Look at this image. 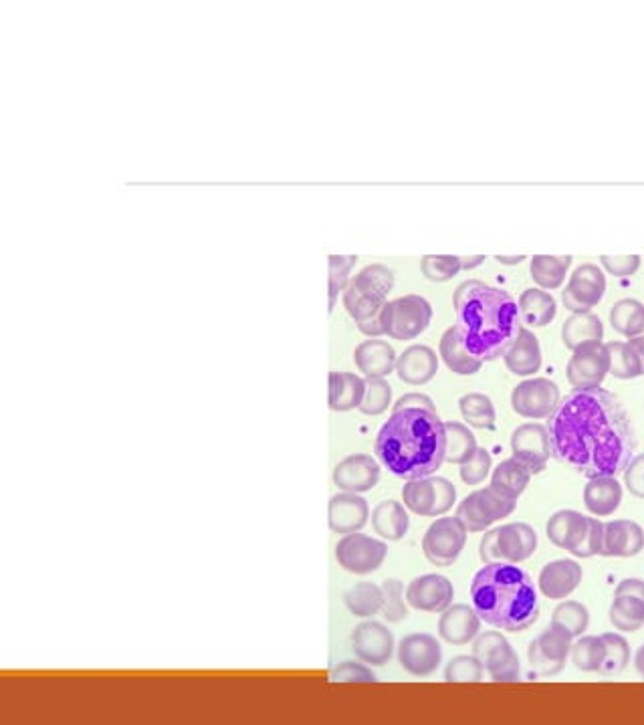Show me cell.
Here are the masks:
<instances>
[{"mask_svg": "<svg viewBox=\"0 0 644 725\" xmlns=\"http://www.w3.org/2000/svg\"><path fill=\"white\" fill-rule=\"evenodd\" d=\"M461 259V269H475L477 265H481L485 261L483 255L479 257H459Z\"/></svg>", "mask_w": 644, "mask_h": 725, "instance_id": "60", "label": "cell"}, {"mask_svg": "<svg viewBox=\"0 0 644 725\" xmlns=\"http://www.w3.org/2000/svg\"><path fill=\"white\" fill-rule=\"evenodd\" d=\"M572 257H554V255H535L531 259V277L540 285V289H558L566 281L568 267Z\"/></svg>", "mask_w": 644, "mask_h": 725, "instance_id": "40", "label": "cell"}, {"mask_svg": "<svg viewBox=\"0 0 644 725\" xmlns=\"http://www.w3.org/2000/svg\"><path fill=\"white\" fill-rule=\"evenodd\" d=\"M356 261V255H330V312L336 307L338 295L346 291Z\"/></svg>", "mask_w": 644, "mask_h": 725, "instance_id": "50", "label": "cell"}, {"mask_svg": "<svg viewBox=\"0 0 644 725\" xmlns=\"http://www.w3.org/2000/svg\"><path fill=\"white\" fill-rule=\"evenodd\" d=\"M388 554L386 542L374 540L366 534H346L336 546V560L338 564L358 576L376 572Z\"/></svg>", "mask_w": 644, "mask_h": 725, "instance_id": "14", "label": "cell"}, {"mask_svg": "<svg viewBox=\"0 0 644 725\" xmlns=\"http://www.w3.org/2000/svg\"><path fill=\"white\" fill-rule=\"evenodd\" d=\"M634 669L638 671L640 677H644V645L634 655Z\"/></svg>", "mask_w": 644, "mask_h": 725, "instance_id": "61", "label": "cell"}, {"mask_svg": "<svg viewBox=\"0 0 644 725\" xmlns=\"http://www.w3.org/2000/svg\"><path fill=\"white\" fill-rule=\"evenodd\" d=\"M439 370V358L433 348L424 344H414L406 348L396 360L398 378L412 386L428 384Z\"/></svg>", "mask_w": 644, "mask_h": 725, "instance_id": "24", "label": "cell"}, {"mask_svg": "<svg viewBox=\"0 0 644 725\" xmlns=\"http://www.w3.org/2000/svg\"><path fill=\"white\" fill-rule=\"evenodd\" d=\"M404 505L422 517L447 513L457 501L455 485L445 477H422L406 481L402 487Z\"/></svg>", "mask_w": 644, "mask_h": 725, "instance_id": "8", "label": "cell"}, {"mask_svg": "<svg viewBox=\"0 0 644 725\" xmlns=\"http://www.w3.org/2000/svg\"><path fill=\"white\" fill-rule=\"evenodd\" d=\"M582 582V566L576 560L564 558L550 562L540 572V590L546 598L562 600L570 596Z\"/></svg>", "mask_w": 644, "mask_h": 725, "instance_id": "26", "label": "cell"}, {"mask_svg": "<svg viewBox=\"0 0 644 725\" xmlns=\"http://www.w3.org/2000/svg\"><path fill=\"white\" fill-rule=\"evenodd\" d=\"M622 503V485L616 477H596L584 487V505L594 515H610Z\"/></svg>", "mask_w": 644, "mask_h": 725, "instance_id": "33", "label": "cell"}, {"mask_svg": "<svg viewBox=\"0 0 644 725\" xmlns=\"http://www.w3.org/2000/svg\"><path fill=\"white\" fill-rule=\"evenodd\" d=\"M602 546H604V524L600 520H596V517H588L586 534H584L582 542L572 550V554L576 558L600 556L602 554Z\"/></svg>", "mask_w": 644, "mask_h": 725, "instance_id": "53", "label": "cell"}, {"mask_svg": "<svg viewBox=\"0 0 644 725\" xmlns=\"http://www.w3.org/2000/svg\"><path fill=\"white\" fill-rule=\"evenodd\" d=\"M382 602H384L382 586L374 582H360L344 594L346 608L360 618H370L382 612Z\"/></svg>", "mask_w": 644, "mask_h": 725, "instance_id": "41", "label": "cell"}, {"mask_svg": "<svg viewBox=\"0 0 644 725\" xmlns=\"http://www.w3.org/2000/svg\"><path fill=\"white\" fill-rule=\"evenodd\" d=\"M628 344L636 350L640 362H642V376H644V336H636V338H630Z\"/></svg>", "mask_w": 644, "mask_h": 725, "instance_id": "59", "label": "cell"}, {"mask_svg": "<svg viewBox=\"0 0 644 725\" xmlns=\"http://www.w3.org/2000/svg\"><path fill=\"white\" fill-rule=\"evenodd\" d=\"M473 608L483 623L521 633L538 623V590L527 572L509 562H493L481 568L471 582Z\"/></svg>", "mask_w": 644, "mask_h": 725, "instance_id": "4", "label": "cell"}, {"mask_svg": "<svg viewBox=\"0 0 644 725\" xmlns=\"http://www.w3.org/2000/svg\"><path fill=\"white\" fill-rule=\"evenodd\" d=\"M552 623L566 629L574 639L582 637L590 625V612L584 604L576 600H566L560 606H556L552 614Z\"/></svg>", "mask_w": 644, "mask_h": 725, "instance_id": "45", "label": "cell"}, {"mask_svg": "<svg viewBox=\"0 0 644 725\" xmlns=\"http://www.w3.org/2000/svg\"><path fill=\"white\" fill-rule=\"evenodd\" d=\"M404 586L400 580H386L382 584V594H384V602H382V614L388 620V623H400V620L406 618L408 608L404 604Z\"/></svg>", "mask_w": 644, "mask_h": 725, "instance_id": "51", "label": "cell"}, {"mask_svg": "<svg viewBox=\"0 0 644 725\" xmlns=\"http://www.w3.org/2000/svg\"><path fill=\"white\" fill-rule=\"evenodd\" d=\"M588 528V517L574 509L556 511L546 526L548 538L556 548L572 552L584 538Z\"/></svg>", "mask_w": 644, "mask_h": 725, "instance_id": "27", "label": "cell"}, {"mask_svg": "<svg viewBox=\"0 0 644 725\" xmlns=\"http://www.w3.org/2000/svg\"><path fill=\"white\" fill-rule=\"evenodd\" d=\"M459 408L463 419L473 427V429H481V431H495V421H497V410L493 400L487 394L481 392H469L465 396H461L459 400Z\"/></svg>", "mask_w": 644, "mask_h": 725, "instance_id": "39", "label": "cell"}, {"mask_svg": "<svg viewBox=\"0 0 644 725\" xmlns=\"http://www.w3.org/2000/svg\"><path fill=\"white\" fill-rule=\"evenodd\" d=\"M457 332L465 348L481 362L507 354L523 330L519 305L505 289L469 279L453 293Z\"/></svg>", "mask_w": 644, "mask_h": 725, "instance_id": "2", "label": "cell"}, {"mask_svg": "<svg viewBox=\"0 0 644 725\" xmlns=\"http://www.w3.org/2000/svg\"><path fill=\"white\" fill-rule=\"evenodd\" d=\"M618 594H630V596L644 600V580H638V578L622 580L614 590V596H618Z\"/></svg>", "mask_w": 644, "mask_h": 725, "instance_id": "58", "label": "cell"}, {"mask_svg": "<svg viewBox=\"0 0 644 725\" xmlns=\"http://www.w3.org/2000/svg\"><path fill=\"white\" fill-rule=\"evenodd\" d=\"M404 408H424V410H431V412H437V406L435 402L428 398L426 394H420V392H408V394H402L396 404H394V410H404Z\"/></svg>", "mask_w": 644, "mask_h": 725, "instance_id": "57", "label": "cell"}, {"mask_svg": "<svg viewBox=\"0 0 644 725\" xmlns=\"http://www.w3.org/2000/svg\"><path fill=\"white\" fill-rule=\"evenodd\" d=\"M517 503L501 497L491 485L479 491L469 493L457 507V517L467 528V532L477 534L485 532L499 520H505L513 511Z\"/></svg>", "mask_w": 644, "mask_h": 725, "instance_id": "9", "label": "cell"}, {"mask_svg": "<svg viewBox=\"0 0 644 725\" xmlns=\"http://www.w3.org/2000/svg\"><path fill=\"white\" fill-rule=\"evenodd\" d=\"M610 374L618 380H632L642 376V362L628 342H608Z\"/></svg>", "mask_w": 644, "mask_h": 725, "instance_id": "44", "label": "cell"}, {"mask_svg": "<svg viewBox=\"0 0 644 725\" xmlns=\"http://www.w3.org/2000/svg\"><path fill=\"white\" fill-rule=\"evenodd\" d=\"M481 633V616L473 606L467 604H451L441 612L439 618V635L449 645H469Z\"/></svg>", "mask_w": 644, "mask_h": 725, "instance_id": "23", "label": "cell"}, {"mask_svg": "<svg viewBox=\"0 0 644 725\" xmlns=\"http://www.w3.org/2000/svg\"><path fill=\"white\" fill-rule=\"evenodd\" d=\"M420 271L428 281L445 283L461 271V259L455 255H426L420 261Z\"/></svg>", "mask_w": 644, "mask_h": 725, "instance_id": "47", "label": "cell"}, {"mask_svg": "<svg viewBox=\"0 0 644 725\" xmlns=\"http://www.w3.org/2000/svg\"><path fill=\"white\" fill-rule=\"evenodd\" d=\"M562 400L560 386L548 378L519 382L511 392V408L525 419H548Z\"/></svg>", "mask_w": 644, "mask_h": 725, "instance_id": "13", "label": "cell"}, {"mask_svg": "<svg viewBox=\"0 0 644 725\" xmlns=\"http://www.w3.org/2000/svg\"><path fill=\"white\" fill-rule=\"evenodd\" d=\"M503 360H505V368L511 374H515V376H533L535 372H540L542 362H544L540 340L535 338L533 332L521 330L519 338L507 350Z\"/></svg>", "mask_w": 644, "mask_h": 725, "instance_id": "29", "label": "cell"}, {"mask_svg": "<svg viewBox=\"0 0 644 725\" xmlns=\"http://www.w3.org/2000/svg\"><path fill=\"white\" fill-rule=\"evenodd\" d=\"M572 635L558 627L550 625L540 637H535L529 645L527 659L531 669L540 677H554L564 671L566 661L572 653Z\"/></svg>", "mask_w": 644, "mask_h": 725, "instance_id": "12", "label": "cell"}, {"mask_svg": "<svg viewBox=\"0 0 644 725\" xmlns=\"http://www.w3.org/2000/svg\"><path fill=\"white\" fill-rule=\"evenodd\" d=\"M644 550V530L632 520L604 524V558H632Z\"/></svg>", "mask_w": 644, "mask_h": 725, "instance_id": "25", "label": "cell"}, {"mask_svg": "<svg viewBox=\"0 0 644 725\" xmlns=\"http://www.w3.org/2000/svg\"><path fill=\"white\" fill-rule=\"evenodd\" d=\"M445 429H447V459L445 461L453 463V465L467 463L479 449L475 435L471 433V429H467L465 425H461L457 421L445 423Z\"/></svg>", "mask_w": 644, "mask_h": 725, "instance_id": "42", "label": "cell"}, {"mask_svg": "<svg viewBox=\"0 0 644 725\" xmlns=\"http://www.w3.org/2000/svg\"><path fill=\"white\" fill-rule=\"evenodd\" d=\"M606 374H610L608 344L590 342L572 352L566 376L574 388H600Z\"/></svg>", "mask_w": 644, "mask_h": 725, "instance_id": "17", "label": "cell"}, {"mask_svg": "<svg viewBox=\"0 0 644 725\" xmlns=\"http://www.w3.org/2000/svg\"><path fill=\"white\" fill-rule=\"evenodd\" d=\"M600 263L614 277H630L640 269L642 259L638 255H602Z\"/></svg>", "mask_w": 644, "mask_h": 725, "instance_id": "55", "label": "cell"}, {"mask_svg": "<svg viewBox=\"0 0 644 725\" xmlns=\"http://www.w3.org/2000/svg\"><path fill=\"white\" fill-rule=\"evenodd\" d=\"M489 471H491V455L487 449L479 447L475 455L461 465L459 477L467 485H479L489 477Z\"/></svg>", "mask_w": 644, "mask_h": 725, "instance_id": "52", "label": "cell"}, {"mask_svg": "<svg viewBox=\"0 0 644 725\" xmlns=\"http://www.w3.org/2000/svg\"><path fill=\"white\" fill-rule=\"evenodd\" d=\"M501 265H517V263H521V261H525V257L523 255H515V257H505V255H497L495 257Z\"/></svg>", "mask_w": 644, "mask_h": 725, "instance_id": "62", "label": "cell"}, {"mask_svg": "<svg viewBox=\"0 0 644 725\" xmlns=\"http://www.w3.org/2000/svg\"><path fill=\"white\" fill-rule=\"evenodd\" d=\"M606 293V275L600 267L584 263L574 269L570 283L562 291V301L572 314H588Z\"/></svg>", "mask_w": 644, "mask_h": 725, "instance_id": "15", "label": "cell"}, {"mask_svg": "<svg viewBox=\"0 0 644 725\" xmlns=\"http://www.w3.org/2000/svg\"><path fill=\"white\" fill-rule=\"evenodd\" d=\"M380 481V465L370 455H350L334 469V483L348 493H366Z\"/></svg>", "mask_w": 644, "mask_h": 725, "instance_id": "22", "label": "cell"}, {"mask_svg": "<svg viewBox=\"0 0 644 725\" xmlns=\"http://www.w3.org/2000/svg\"><path fill=\"white\" fill-rule=\"evenodd\" d=\"M606 643V659L600 669V675H618L622 673L630 663V645L628 641L618 633H604L602 635Z\"/></svg>", "mask_w": 644, "mask_h": 725, "instance_id": "46", "label": "cell"}, {"mask_svg": "<svg viewBox=\"0 0 644 725\" xmlns=\"http://www.w3.org/2000/svg\"><path fill=\"white\" fill-rule=\"evenodd\" d=\"M483 663L475 655H461L445 667V681L449 683H479L483 679Z\"/></svg>", "mask_w": 644, "mask_h": 725, "instance_id": "49", "label": "cell"}, {"mask_svg": "<svg viewBox=\"0 0 644 725\" xmlns=\"http://www.w3.org/2000/svg\"><path fill=\"white\" fill-rule=\"evenodd\" d=\"M511 455L519 463H523L531 475L546 471L548 461L552 457V443L546 425L525 423L519 425L511 435Z\"/></svg>", "mask_w": 644, "mask_h": 725, "instance_id": "16", "label": "cell"}, {"mask_svg": "<svg viewBox=\"0 0 644 725\" xmlns=\"http://www.w3.org/2000/svg\"><path fill=\"white\" fill-rule=\"evenodd\" d=\"M354 655L374 667L386 665L394 655V637L390 629L376 620L360 623L352 633Z\"/></svg>", "mask_w": 644, "mask_h": 725, "instance_id": "19", "label": "cell"}, {"mask_svg": "<svg viewBox=\"0 0 644 725\" xmlns=\"http://www.w3.org/2000/svg\"><path fill=\"white\" fill-rule=\"evenodd\" d=\"M624 483L634 497L644 499V453L632 457V461L624 469Z\"/></svg>", "mask_w": 644, "mask_h": 725, "instance_id": "56", "label": "cell"}, {"mask_svg": "<svg viewBox=\"0 0 644 725\" xmlns=\"http://www.w3.org/2000/svg\"><path fill=\"white\" fill-rule=\"evenodd\" d=\"M396 352L388 342L366 340L354 352V362L366 378H384L396 370Z\"/></svg>", "mask_w": 644, "mask_h": 725, "instance_id": "28", "label": "cell"}, {"mask_svg": "<svg viewBox=\"0 0 644 725\" xmlns=\"http://www.w3.org/2000/svg\"><path fill=\"white\" fill-rule=\"evenodd\" d=\"M552 455L588 479L614 477L634 457V431L620 398L604 388H574L548 417Z\"/></svg>", "mask_w": 644, "mask_h": 725, "instance_id": "1", "label": "cell"}, {"mask_svg": "<svg viewBox=\"0 0 644 725\" xmlns=\"http://www.w3.org/2000/svg\"><path fill=\"white\" fill-rule=\"evenodd\" d=\"M433 320V305L420 295H404L388 301L382 309L384 336L392 340H414L420 336Z\"/></svg>", "mask_w": 644, "mask_h": 725, "instance_id": "7", "label": "cell"}, {"mask_svg": "<svg viewBox=\"0 0 644 725\" xmlns=\"http://www.w3.org/2000/svg\"><path fill=\"white\" fill-rule=\"evenodd\" d=\"M394 287V273L386 265H368L354 275L344 291V307L356 324H364L382 316L386 297Z\"/></svg>", "mask_w": 644, "mask_h": 725, "instance_id": "5", "label": "cell"}, {"mask_svg": "<svg viewBox=\"0 0 644 725\" xmlns=\"http://www.w3.org/2000/svg\"><path fill=\"white\" fill-rule=\"evenodd\" d=\"M368 501L358 493H338L330 499L328 505V524L334 534H354L360 532L368 522Z\"/></svg>", "mask_w": 644, "mask_h": 725, "instance_id": "21", "label": "cell"}, {"mask_svg": "<svg viewBox=\"0 0 644 725\" xmlns=\"http://www.w3.org/2000/svg\"><path fill=\"white\" fill-rule=\"evenodd\" d=\"M392 400V388L384 378H366V392L360 404V412L368 417H378Z\"/></svg>", "mask_w": 644, "mask_h": 725, "instance_id": "48", "label": "cell"}, {"mask_svg": "<svg viewBox=\"0 0 644 725\" xmlns=\"http://www.w3.org/2000/svg\"><path fill=\"white\" fill-rule=\"evenodd\" d=\"M455 588L441 574H424L414 578L406 588V602L422 612H443L453 604Z\"/></svg>", "mask_w": 644, "mask_h": 725, "instance_id": "20", "label": "cell"}, {"mask_svg": "<svg viewBox=\"0 0 644 725\" xmlns=\"http://www.w3.org/2000/svg\"><path fill=\"white\" fill-rule=\"evenodd\" d=\"M535 548H538V534H535V530L529 524L515 522L487 532L481 540L479 556L485 564H519L529 560Z\"/></svg>", "mask_w": 644, "mask_h": 725, "instance_id": "6", "label": "cell"}, {"mask_svg": "<svg viewBox=\"0 0 644 725\" xmlns=\"http://www.w3.org/2000/svg\"><path fill=\"white\" fill-rule=\"evenodd\" d=\"M443 661L441 643L428 633L406 635L398 645V663L414 677L433 675Z\"/></svg>", "mask_w": 644, "mask_h": 725, "instance_id": "18", "label": "cell"}, {"mask_svg": "<svg viewBox=\"0 0 644 725\" xmlns=\"http://www.w3.org/2000/svg\"><path fill=\"white\" fill-rule=\"evenodd\" d=\"M332 681H336V683H374L376 675L362 663L346 661V663H340L332 671Z\"/></svg>", "mask_w": 644, "mask_h": 725, "instance_id": "54", "label": "cell"}, {"mask_svg": "<svg viewBox=\"0 0 644 725\" xmlns=\"http://www.w3.org/2000/svg\"><path fill=\"white\" fill-rule=\"evenodd\" d=\"M382 465L404 481L431 477L447 459V429L437 412L394 410L374 443Z\"/></svg>", "mask_w": 644, "mask_h": 725, "instance_id": "3", "label": "cell"}, {"mask_svg": "<svg viewBox=\"0 0 644 725\" xmlns=\"http://www.w3.org/2000/svg\"><path fill=\"white\" fill-rule=\"evenodd\" d=\"M562 340L568 350H578L584 344L590 342H602L604 340V324L602 320L588 312V314H572L564 326H562Z\"/></svg>", "mask_w": 644, "mask_h": 725, "instance_id": "36", "label": "cell"}, {"mask_svg": "<svg viewBox=\"0 0 644 725\" xmlns=\"http://www.w3.org/2000/svg\"><path fill=\"white\" fill-rule=\"evenodd\" d=\"M410 526L408 513L402 507V503L388 499V501H380L374 511H372V528L374 532L388 540V542H398L406 536Z\"/></svg>", "mask_w": 644, "mask_h": 725, "instance_id": "31", "label": "cell"}, {"mask_svg": "<svg viewBox=\"0 0 644 725\" xmlns=\"http://www.w3.org/2000/svg\"><path fill=\"white\" fill-rule=\"evenodd\" d=\"M642 336H644V334H642Z\"/></svg>", "mask_w": 644, "mask_h": 725, "instance_id": "63", "label": "cell"}, {"mask_svg": "<svg viewBox=\"0 0 644 725\" xmlns=\"http://www.w3.org/2000/svg\"><path fill=\"white\" fill-rule=\"evenodd\" d=\"M572 663L578 671L600 673L606 659V643L600 637H582L572 645Z\"/></svg>", "mask_w": 644, "mask_h": 725, "instance_id": "43", "label": "cell"}, {"mask_svg": "<svg viewBox=\"0 0 644 725\" xmlns=\"http://www.w3.org/2000/svg\"><path fill=\"white\" fill-rule=\"evenodd\" d=\"M531 481V471L517 459H505L493 469L491 487L505 499L517 501Z\"/></svg>", "mask_w": 644, "mask_h": 725, "instance_id": "35", "label": "cell"}, {"mask_svg": "<svg viewBox=\"0 0 644 725\" xmlns=\"http://www.w3.org/2000/svg\"><path fill=\"white\" fill-rule=\"evenodd\" d=\"M473 655L481 659L489 677L497 683H515L521 679V665L509 641L495 631L481 633L473 641Z\"/></svg>", "mask_w": 644, "mask_h": 725, "instance_id": "11", "label": "cell"}, {"mask_svg": "<svg viewBox=\"0 0 644 725\" xmlns=\"http://www.w3.org/2000/svg\"><path fill=\"white\" fill-rule=\"evenodd\" d=\"M610 326L624 338H636L644 334V303L638 299L626 297L612 305Z\"/></svg>", "mask_w": 644, "mask_h": 725, "instance_id": "37", "label": "cell"}, {"mask_svg": "<svg viewBox=\"0 0 644 725\" xmlns=\"http://www.w3.org/2000/svg\"><path fill=\"white\" fill-rule=\"evenodd\" d=\"M608 614L610 623L618 631L636 633L644 627V600L630 594H618L614 596Z\"/></svg>", "mask_w": 644, "mask_h": 725, "instance_id": "38", "label": "cell"}, {"mask_svg": "<svg viewBox=\"0 0 644 725\" xmlns=\"http://www.w3.org/2000/svg\"><path fill=\"white\" fill-rule=\"evenodd\" d=\"M366 392V380L352 372H330V408L348 412L360 408Z\"/></svg>", "mask_w": 644, "mask_h": 725, "instance_id": "32", "label": "cell"}, {"mask_svg": "<svg viewBox=\"0 0 644 725\" xmlns=\"http://www.w3.org/2000/svg\"><path fill=\"white\" fill-rule=\"evenodd\" d=\"M467 534V528L457 515L441 517L422 538V552L426 560L439 568L453 566L467 544Z\"/></svg>", "mask_w": 644, "mask_h": 725, "instance_id": "10", "label": "cell"}, {"mask_svg": "<svg viewBox=\"0 0 644 725\" xmlns=\"http://www.w3.org/2000/svg\"><path fill=\"white\" fill-rule=\"evenodd\" d=\"M439 352L447 368L459 376H473L483 368V362L477 360L463 344L455 326H451L439 344Z\"/></svg>", "mask_w": 644, "mask_h": 725, "instance_id": "34", "label": "cell"}, {"mask_svg": "<svg viewBox=\"0 0 644 725\" xmlns=\"http://www.w3.org/2000/svg\"><path fill=\"white\" fill-rule=\"evenodd\" d=\"M519 316L521 322L529 328H546L554 322L556 314H558V303L556 299L540 287H531L525 289L519 295Z\"/></svg>", "mask_w": 644, "mask_h": 725, "instance_id": "30", "label": "cell"}]
</instances>
